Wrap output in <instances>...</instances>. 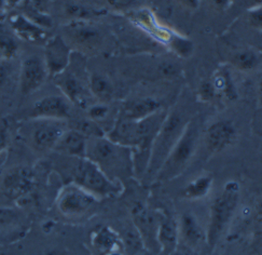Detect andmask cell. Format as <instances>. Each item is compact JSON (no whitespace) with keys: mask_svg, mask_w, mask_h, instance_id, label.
Wrapping results in <instances>:
<instances>
[{"mask_svg":"<svg viewBox=\"0 0 262 255\" xmlns=\"http://www.w3.org/2000/svg\"><path fill=\"white\" fill-rule=\"evenodd\" d=\"M114 181L134 174L133 150L109 140L106 135L90 136L86 156Z\"/></svg>","mask_w":262,"mask_h":255,"instance_id":"obj_1","label":"cell"},{"mask_svg":"<svg viewBox=\"0 0 262 255\" xmlns=\"http://www.w3.org/2000/svg\"><path fill=\"white\" fill-rule=\"evenodd\" d=\"M190 117L181 108L168 110L164 122L161 126L151 148L145 179L155 180L170 150L176 145L190 121Z\"/></svg>","mask_w":262,"mask_h":255,"instance_id":"obj_2","label":"cell"},{"mask_svg":"<svg viewBox=\"0 0 262 255\" xmlns=\"http://www.w3.org/2000/svg\"><path fill=\"white\" fill-rule=\"evenodd\" d=\"M200 134V120L199 118H192L188 122L183 134L159 170L155 178L156 182L174 180L185 171L198 148Z\"/></svg>","mask_w":262,"mask_h":255,"instance_id":"obj_3","label":"cell"},{"mask_svg":"<svg viewBox=\"0 0 262 255\" xmlns=\"http://www.w3.org/2000/svg\"><path fill=\"white\" fill-rule=\"evenodd\" d=\"M69 168L72 182L92 192L97 198L118 196L122 192V185L110 179L94 162L88 158H72Z\"/></svg>","mask_w":262,"mask_h":255,"instance_id":"obj_4","label":"cell"},{"mask_svg":"<svg viewBox=\"0 0 262 255\" xmlns=\"http://www.w3.org/2000/svg\"><path fill=\"white\" fill-rule=\"evenodd\" d=\"M239 200V185L236 182H228L219 195L211 202L209 211L208 228L206 230V242L214 248L224 232L227 230Z\"/></svg>","mask_w":262,"mask_h":255,"instance_id":"obj_5","label":"cell"},{"mask_svg":"<svg viewBox=\"0 0 262 255\" xmlns=\"http://www.w3.org/2000/svg\"><path fill=\"white\" fill-rule=\"evenodd\" d=\"M99 198L92 192L70 182L59 190L56 198V208L68 219H82L93 212Z\"/></svg>","mask_w":262,"mask_h":255,"instance_id":"obj_6","label":"cell"},{"mask_svg":"<svg viewBox=\"0 0 262 255\" xmlns=\"http://www.w3.org/2000/svg\"><path fill=\"white\" fill-rule=\"evenodd\" d=\"M68 129L67 120L32 118V122L28 125L27 141L37 151L53 150L59 139Z\"/></svg>","mask_w":262,"mask_h":255,"instance_id":"obj_7","label":"cell"},{"mask_svg":"<svg viewBox=\"0 0 262 255\" xmlns=\"http://www.w3.org/2000/svg\"><path fill=\"white\" fill-rule=\"evenodd\" d=\"M130 218L144 241L145 248L160 250L158 242L159 212L148 209L143 203L136 202L130 210Z\"/></svg>","mask_w":262,"mask_h":255,"instance_id":"obj_8","label":"cell"},{"mask_svg":"<svg viewBox=\"0 0 262 255\" xmlns=\"http://www.w3.org/2000/svg\"><path fill=\"white\" fill-rule=\"evenodd\" d=\"M70 57H72V48L67 40L60 35H56L48 39L43 50V61L49 76L57 77L67 69Z\"/></svg>","mask_w":262,"mask_h":255,"instance_id":"obj_9","label":"cell"},{"mask_svg":"<svg viewBox=\"0 0 262 255\" xmlns=\"http://www.w3.org/2000/svg\"><path fill=\"white\" fill-rule=\"evenodd\" d=\"M49 76L42 57L29 55L25 57L19 67V91L23 95H29L42 87Z\"/></svg>","mask_w":262,"mask_h":255,"instance_id":"obj_10","label":"cell"},{"mask_svg":"<svg viewBox=\"0 0 262 255\" xmlns=\"http://www.w3.org/2000/svg\"><path fill=\"white\" fill-rule=\"evenodd\" d=\"M34 185L33 173L28 168H13L8 171L3 180L2 190L11 200L22 199L32 191Z\"/></svg>","mask_w":262,"mask_h":255,"instance_id":"obj_11","label":"cell"},{"mask_svg":"<svg viewBox=\"0 0 262 255\" xmlns=\"http://www.w3.org/2000/svg\"><path fill=\"white\" fill-rule=\"evenodd\" d=\"M70 43L86 50L96 49L103 40L102 30L90 24L89 21H72L64 29Z\"/></svg>","mask_w":262,"mask_h":255,"instance_id":"obj_12","label":"cell"},{"mask_svg":"<svg viewBox=\"0 0 262 255\" xmlns=\"http://www.w3.org/2000/svg\"><path fill=\"white\" fill-rule=\"evenodd\" d=\"M236 135L237 131L232 121L218 120L206 130L205 144L211 154H218L232 145Z\"/></svg>","mask_w":262,"mask_h":255,"instance_id":"obj_13","label":"cell"},{"mask_svg":"<svg viewBox=\"0 0 262 255\" xmlns=\"http://www.w3.org/2000/svg\"><path fill=\"white\" fill-rule=\"evenodd\" d=\"M72 113V102L65 95H48L38 100L32 108V118L67 120Z\"/></svg>","mask_w":262,"mask_h":255,"instance_id":"obj_14","label":"cell"},{"mask_svg":"<svg viewBox=\"0 0 262 255\" xmlns=\"http://www.w3.org/2000/svg\"><path fill=\"white\" fill-rule=\"evenodd\" d=\"M89 136L81 130L68 129L57 142L53 151L68 158H85Z\"/></svg>","mask_w":262,"mask_h":255,"instance_id":"obj_15","label":"cell"},{"mask_svg":"<svg viewBox=\"0 0 262 255\" xmlns=\"http://www.w3.org/2000/svg\"><path fill=\"white\" fill-rule=\"evenodd\" d=\"M159 212V226H158V242L160 250L170 253L176 249L179 239L178 223L164 210Z\"/></svg>","mask_w":262,"mask_h":255,"instance_id":"obj_16","label":"cell"},{"mask_svg":"<svg viewBox=\"0 0 262 255\" xmlns=\"http://www.w3.org/2000/svg\"><path fill=\"white\" fill-rule=\"evenodd\" d=\"M9 26L18 38L29 43H40L47 40L46 29L29 21L22 13H15L9 17Z\"/></svg>","mask_w":262,"mask_h":255,"instance_id":"obj_17","label":"cell"},{"mask_svg":"<svg viewBox=\"0 0 262 255\" xmlns=\"http://www.w3.org/2000/svg\"><path fill=\"white\" fill-rule=\"evenodd\" d=\"M179 237L183 238L189 247L196 248L206 242V230L201 225L192 213H185L178 223Z\"/></svg>","mask_w":262,"mask_h":255,"instance_id":"obj_18","label":"cell"},{"mask_svg":"<svg viewBox=\"0 0 262 255\" xmlns=\"http://www.w3.org/2000/svg\"><path fill=\"white\" fill-rule=\"evenodd\" d=\"M161 109H162V104L160 101L154 97H143L128 102L123 110L121 111L120 117L132 120H142L156 114Z\"/></svg>","mask_w":262,"mask_h":255,"instance_id":"obj_19","label":"cell"},{"mask_svg":"<svg viewBox=\"0 0 262 255\" xmlns=\"http://www.w3.org/2000/svg\"><path fill=\"white\" fill-rule=\"evenodd\" d=\"M56 78L57 87L62 91L63 95H65L72 103L78 104L80 106L85 105V94L84 89L80 83V80L72 73H64L58 75Z\"/></svg>","mask_w":262,"mask_h":255,"instance_id":"obj_20","label":"cell"},{"mask_svg":"<svg viewBox=\"0 0 262 255\" xmlns=\"http://www.w3.org/2000/svg\"><path fill=\"white\" fill-rule=\"evenodd\" d=\"M92 243L93 247L97 249L100 254H105L112 251H121L124 249L121 237L109 227H100L94 230Z\"/></svg>","mask_w":262,"mask_h":255,"instance_id":"obj_21","label":"cell"},{"mask_svg":"<svg viewBox=\"0 0 262 255\" xmlns=\"http://www.w3.org/2000/svg\"><path fill=\"white\" fill-rule=\"evenodd\" d=\"M89 88L92 93L100 103H108L114 99V86L106 76L102 74L91 75L89 80Z\"/></svg>","mask_w":262,"mask_h":255,"instance_id":"obj_22","label":"cell"},{"mask_svg":"<svg viewBox=\"0 0 262 255\" xmlns=\"http://www.w3.org/2000/svg\"><path fill=\"white\" fill-rule=\"evenodd\" d=\"M213 187V178L209 175H201L190 182L186 186L184 195L190 200L205 198Z\"/></svg>","mask_w":262,"mask_h":255,"instance_id":"obj_23","label":"cell"},{"mask_svg":"<svg viewBox=\"0 0 262 255\" xmlns=\"http://www.w3.org/2000/svg\"><path fill=\"white\" fill-rule=\"evenodd\" d=\"M65 14L72 18V21H89L91 18L105 14V10L80 4H69L65 7Z\"/></svg>","mask_w":262,"mask_h":255,"instance_id":"obj_24","label":"cell"},{"mask_svg":"<svg viewBox=\"0 0 262 255\" xmlns=\"http://www.w3.org/2000/svg\"><path fill=\"white\" fill-rule=\"evenodd\" d=\"M18 51V43L12 33L0 25V60H12Z\"/></svg>","mask_w":262,"mask_h":255,"instance_id":"obj_25","label":"cell"},{"mask_svg":"<svg viewBox=\"0 0 262 255\" xmlns=\"http://www.w3.org/2000/svg\"><path fill=\"white\" fill-rule=\"evenodd\" d=\"M168 45L179 57L189 58L194 52V45L192 40L175 33L169 34Z\"/></svg>","mask_w":262,"mask_h":255,"instance_id":"obj_26","label":"cell"},{"mask_svg":"<svg viewBox=\"0 0 262 255\" xmlns=\"http://www.w3.org/2000/svg\"><path fill=\"white\" fill-rule=\"evenodd\" d=\"M260 63L258 54L253 50L244 49L236 52L232 57V64L235 68L242 71H249L255 69Z\"/></svg>","mask_w":262,"mask_h":255,"instance_id":"obj_27","label":"cell"},{"mask_svg":"<svg viewBox=\"0 0 262 255\" xmlns=\"http://www.w3.org/2000/svg\"><path fill=\"white\" fill-rule=\"evenodd\" d=\"M18 7H21V13L36 25L45 29L51 28L53 26V18L49 13L40 11V10L27 5L26 3H22Z\"/></svg>","mask_w":262,"mask_h":255,"instance_id":"obj_28","label":"cell"},{"mask_svg":"<svg viewBox=\"0 0 262 255\" xmlns=\"http://www.w3.org/2000/svg\"><path fill=\"white\" fill-rule=\"evenodd\" d=\"M211 81H213L218 94L223 93L229 100H234L236 97V91L234 88L233 80L231 78L228 69H223L218 71Z\"/></svg>","mask_w":262,"mask_h":255,"instance_id":"obj_29","label":"cell"},{"mask_svg":"<svg viewBox=\"0 0 262 255\" xmlns=\"http://www.w3.org/2000/svg\"><path fill=\"white\" fill-rule=\"evenodd\" d=\"M121 240H122L124 250L127 251L129 254L139 253L140 250L145 248L144 241L134 225L132 228L126 230L123 238H121Z\"/></svg>","mask_w":262,"mask_h":255,"instance_id":"obj_30","label":"cell"},{"mask_svg":"<svg viewBox=\"0 0 262 255\" xmlns=\"http://www.w3.org/2000/svg\"><path fill=\"white\" fill-rule=\"evenodd\" d=\"M198 99L201 102H213L218 95L217 90L211 80H203L198 87Z\"/></svg>","mask_w":262,"mask_h":255,"instance_id":"obj_31","label":"cell"},{"mask_svg":"<svg viewBox=\"0 0 262 255\" xmlns=\"http://www.w3.org/2000/svg\"><path fill=\"white\" fill-rule=\"evenodd\" d=\"M109 111L110 110L108 105L106 103H100L99 102V103L91 105L88 108V115L91 120H93L94 122H98L105 120L109 115Z\"/></svg>","mask_w":262,"mask_h":255,"instance_id":"obj_32","label":"cell"},{"mask_svg":"<svg viewBox=\"0 0 262 255\" xmlns=\"http://www.w3.org/2000/svg\"><path fill=\"white\" fill-rule=\"evenodd\" d=\"M11 60H0V89L7 86L12 76Z\"/></svg>","mask_w":262,"mask_h":255,"instance_id":"obj_33","label":"cell"},{"mask_svg":"<svg viewBox=\"0 0 262 255\" xmlns=\"http://www.w3.org/2000/svg\"><path fill=\"white\" fill-rule=\"evenodd\" d=\"M10 144V125L6 118L0 119V154L4 152Z\"/></svg>","mask_w":262,"mask_h":255,"instance_id":"obj_34","label":"cell"},{"mask_svg":"<svg viewBox=\"0 0 262 255\" xmlns=\"http://www.w3.org/2000/svg\"><path fill=\"white\" fill-rule=\"evenodd\" d=\"M248 23L251 27L262 30V7H254L248 12Z\"/></svg>","mask_w":262,"mask_h":255,"instance_id":"obj_35","label":"cell"},{"mask_svg":"<svg viewBox=\"0 0 262 255\" xmlns=\"http://www.w3.org/2000/svg\"><path fill=\"white\" fill-rule=\"evenodd\" d=\"M161 74L166 77L176 76L179 73V66L173 62H165L160 66Z\"/></svg>","mask_w":262,"mask_h":255,"instance_id":"obj_36","label":"cell"},{"mask_svg":"<svg viewBox=\"0 0 262 255\" xmlns=\"http://www.w3.org/2000/svg\"><path fill=\"white\" fill-rule=\"evenodd\" d=\"M110 6H113L117 9H123L128 7L133 3V0H107Z\"/></svg>","mask_w":262,"mask_h":255,"instance_id":"obj_37","label":"cell"},{"mask_svg":"<svg viewBox=\"0 0 262 255\" xmlns=\"http://www.w3.org/2000/svg\"><path fill=\"white\" fill-rule=\"evenodd\" d=\"M178 2L184 7L191 9V10H194L200 6L201 0H178Z\"/></svg>","mask_w":262,"mask_h":255,"instance_id":"obj_38","label":"cell"},{"mask_svg":"<svg viewBox=\"0 0 262 255\" xmlns=\"http://www.w3.org/2000/svg\"><path fill=\"white\" fill-rule=\"evenodd\" d=\"M210 3L217 9L224 10V9H227L230 6L231 0H210Z\"/></svg>","mask_w":262,"mask_h":255,"instance_id":"obj_39","label":"cell"},{"mask_svg":"<svg viewBox=\"0 0 262 255\" xmlns=\"http://www.w3.org/2000/svg\"><path fill=\"white\" fill-rule=\"evenodd\" d=\"M5 2L8 8H14V7H18L24 2V0H5Z\"/></svg>","mask_w":262,"mask_h":255,"instance_id":"obj_40","label":"cell"},{"mask_svg":"<svg viewBox=\"0 0 262 255\" xmlns=\"http://www.w3.org/2000/svg\"><path fill=\"white\" fill-rule=\"evenodd\" d=\"M258 92H259V101H260V103L262 104V78H261V80H260V83H259V88H258Z\"/></svg>","mask_w":262,"mask_h":255,"instance_id":"obj_41","label":"cell"},{"mask_svg":"<svg viewBox=\"0 0 262 255\" xmlns=\"http://www.w3.org/2000/svg\"><path fill=\"white\" fill-rule=\"evenodd\" d=\"M258 225H259V228L262 229V208L258 213Z\"/></svg>","mask_w":262,"mask_h":255,"instance_id":"obj_42","label":"cell"},{"mask_svg":"<svg viewBox=\"0 0 262 255\" xmlns=\"http://www.w3.org/2000/svg\"><path fill=\"white\" fill-rule=\"evenodd\" d=\"M102 255H123V253L121 251H112V252H108V253H105Z\"/></svg>","mask_w":262,"mask_h":255,"instance_id":"obj_43","label":"cell"},{"mask_svg":"<svg viewBox=\"0 0 262 255\" xmlns=\"http://www.w3.org/2000/svg\"><path fill=\"white\" fill-rule=\"evenodd\" d=\"M254 7H262V0H253Z\"/></svg>","mask_w":262,"mask_h":255,"instance_id":"obj_44","label":"cell"}]
</instances>
